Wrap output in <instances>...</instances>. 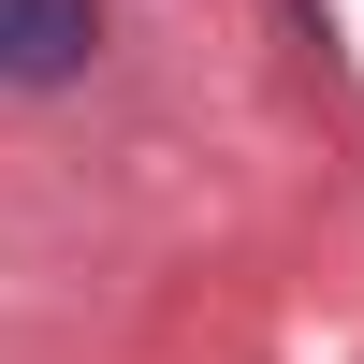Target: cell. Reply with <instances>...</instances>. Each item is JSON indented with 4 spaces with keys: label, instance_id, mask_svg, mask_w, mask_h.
<instances>
[{
    "label": "cell",
    "instance_id": "obj_1",
    "mask_svg": "<svg viewBox=\"0 0 364 364\" xmlns=\"http://www.w3.org/2000/svg\"><path fill=\"white\" fill-rule=\"evenodd\" d=\"M102 58V0H0V87H58Z\"/></svg>",
    "mask_w": 364,
    "mask_h": 364
}]
</instances>
